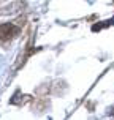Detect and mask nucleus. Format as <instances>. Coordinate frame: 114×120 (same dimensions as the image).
Wrapping results in <instances>:
<instances>
[{"instance_id":"f257e3e1","label":"nucleus","mask_w":114,"mask_h":120,"mask_svg":"<svg viewBox=\"0 0 114 120\" xmlns=\"http://www.w3.org/2000/svg\"><path fill=\"white\" fill-rule=\"evenodd\" d=\"M19 33V27L18 25L6 22V24H0V41H8Z\"/></svg>"}]
</instances>
